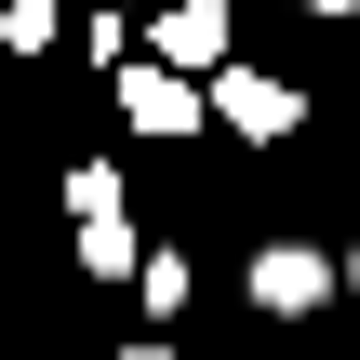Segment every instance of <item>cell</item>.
Instances as JSON below:
<instances>
[{
  "instance_id": "6da1fadb",
  "label": "cell",
  "mask_w": 360,
  "mask_h": 360,
  "mask_svg": "<svg viewBox=\"0 0 360 360\" xmlns=\"http://www.w3.org/2000/svg\"><path fill=\"white\" fill-rule=\"evenodd\" d=\"M200 120H227V134H254V147H281L307 107H294V80H267V67H214L200 80Z\"/></svg>"
},
{
  "instance_id": "7a4b0ae2",
  "label": "cell",
  "mask_w": 360,
  "mask_h": 360,
  "mask_svg": "<svg viewBox=\"0 0 360 360\" xmlns=\"http://www.w3.org/2000/svg\"><path fill=\"white\" fill-rule=\"evenodd\" d=\"M147 67L214 80V67H227V0H174V13H147Z\"/></svg>"
},
{
  "instance_id": "3957f363",
  "label": "cell",
  "mask_w": 360,
  "mask_h": 360,
  "mask_svg": "<svg viewBox=\"0 0 360 360\" xmlns=\"http://www.w3.org/2000/svg\"><path fill=\"white\" fill-rule=\"evenodd\" d=\"M120 120L174 147V134H200V80H174V67H147V53H134V67H120Z\"/></svg>"
},
{
  "instance_id": "277c9868",
  "label": "cell",
  "mask_w": 360,
  "mask_h": 360,
  "mask_svg": "<svg viewBox=\"0 0 360 360\" xmlns=\"http://www.w3.org/2000/svg\"><path fill=\"white\" fill-rule=\"evenodd\" d=\"M321 294H334V254H307V240H267V254H254V307H267V321H307Z\"/></svg>"
},
{
  "instance_id": "5b68a950",
  "label": "cell",
  "mask_w": 360,
  "mask_h": 360,
  "mask_svg": "<svg viewBox=\"0 0 360 360\" xmlns=\"http://www.w3.org/2000/svg\"><path fill=\"white\" fill-rule=\"evenodd\" d=\"M80 267L94 281H134L147 254H134V214H80Z\"/></svg>"
},
{
  "instance_id": "8992f818",
  "label": "cell",
  "mask_w": 360,
  "mask_h": 360,
  "mask_svg": "<svg viewBox=\"0 0 360 360\" xmlns=\"http://www.w3.org/2000/svg\"><path fill=\"white\" fill-rule=\"evenodd\" d=\"M53 13H67V0H0V40H13V53H53Z\"/></svg>"
},
{
  "instance_id": "52a82bcc",
  "label": "cell",
  "mask_w": 360,
  "mask_h": 360,
  "mask_svg": "<svg viewBox=\"0 0 360 360\" xmlns=\"http://www.w3.org/2000/svg\"><path fill=\"white\" fill-rule=\"evenodd\" d=\"M134 294H147V307L174 321V307H187V254H147V267H134Z\"/></svg>"
},
{
  "instance_id": "ba28073f",
  "label": "cell",
  "mask_w": 360,
  "mask_h": 360,
  "mask_svg": "<svg viewBox=\"0 0 360 360\" xmlns=\"http://www.w3.org/2000/svg\"><path fill=\"white\" fill-rule=\"evenodd\" d=\"M120 360H174V334H134V347H120Z\"/></svg>"
},
{
  "instance_id": "9c48e42d",
  "label": "cell",
  "mask_w": 360,
  "mask_h": 360,
  "mask_svg": "<svg viewBox=\"0 0 360 360\" xmlns=\"http://www.w3.org/2000/svg\"><path fill=\"white\" fill-rule=\"evenodd\" d=\"M307 13H360V0H307Z\"/></svg>"
},
{
  "instance_id": "30bf717a",
  "label": "cell",
  "mask_w": 360,
  "mask_h": 360,
  "mask_svg": "<svg viewBox=\"0 0 360 360\" xmlns=\"http://www.w3.org/2000/svg\"><path fill=\"white\" fill-rule=\"evenodd\" d=\"M334 281H360V254H347V267H334Z\"/></svg>"
},
{
  "instance_id": "8fae6325",
  "label": "cell",
  "mask_w": 360,
  "mask_h": 360,
  "mask_svg": "<svg viewBox=\"0 0 360 360\" xmlns=\"http://www.w3.org/2000/svg\"><path fill=\"white\" fill-rule=\"evenodd\" d=\"M347 27H360V13H347Z\"/></svg>"
}]
</instances>
